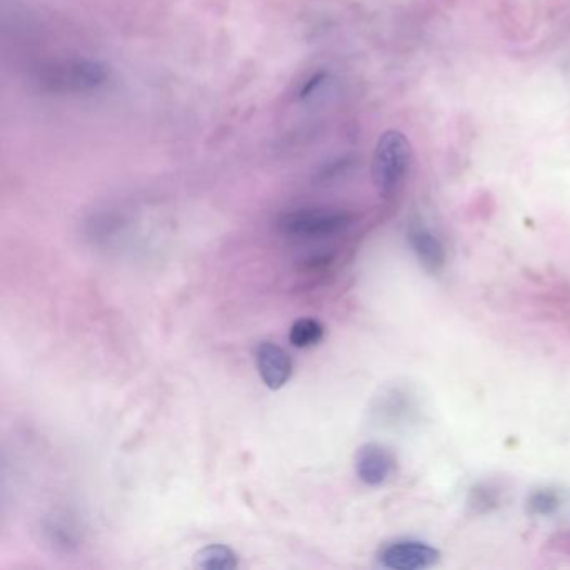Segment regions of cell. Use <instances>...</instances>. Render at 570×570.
<instances>
[{"label":"cell","mask_w":570,"mask_h":570,"mask_svg":"<svg viewBox=\"0 0 570 570\" xmlns=\"http://www.w3.org/2000/svg\"><path fill=\"white\" fill-rule=\"evenodd\" d=\"M412 163V146L400 131H386L373 152V183L383 198H391L404 185Z\"/></svg>","instance_id":"1"},{"label":"cell","mask_w":570,"mask_h":570,"mask_svg":"<svg viewBox=\"0 0 570 570\" xmlns=\"http://www.w3.org/2000/svg\"><path fill=\"white\" fill-rule=\"evenodd\" d=\"M351 221L354 218L347 211L333 210V208H300L282 214L278 230L288 238H332L348 230Z\"/></svg>","instance_id":"2"},{"label":"cell","mask_w":570,"mask_h":570,"mask_svg":"<svg viewBox=\"0 0 570 570\" xmlns=\"http://www.w3.org/2000/svg\"><path fill=\"white\" fill-rule=\"evenodd\" d=\"M441 553L420 541H395L379 554V562L392 570H425L437 566Z\"/></svg>","instance_id":"3"},{"label":"cell","mask_w":570,"mask_h":570,"mask_svg":"<svg viewBox=\"0 0 570 570\" xmlns=\"http://www.w3.org/2000/svg\"><path fill=\"white\" fill-rule=\"evenodd\" d=\"M395 470V457L380 444H367L355 455V472L363 484L379 487L391 479Z\"/></svg>","instance_id":"4"},{"label":"cell","mask_w":570,"mask_h":570,"mask_svg":"<svg viewBox=\"0 0 570 570\" xmlns=\"http://www.w3.org/2000/svg\"><path fill=\"white\" fill-rule=\"evenodd\" d=\"M257 369L270 391H282L293 376V360L282 347L263 342L257 348Z\"/></svg>","instance_id":"5"},{"label":"cell","mask_w":570,"mask_h":570,"mask_svg":"<svg viewBox=\"0 0 570 570\" xmlns=\"http://www.w3.org/2000/svg\"><path fill=\"white\" fill-rule=\"evenodd\" d=\"M408 245L416 253L417 260L420 261L425 270L432 273H438L447 263V251L444 243L430 232L429 227L413 224L408 230Z\"/></svg>","instance_id":"6"},{"label":"cell","mask_w":570,"mask_h":570,"mask_svg":"<svg viewBox=\"0 0 570 570\" xmlns=\"http://www.w3.org/2000/svg\"><path fill=\"white\" fill-rule=\"evenodd\" d=\"M195 567L205 570H235L239 567V559L232 547L211 544L195 554Z\"/></svg>","instance_id":"7"},{"label":"cell","mask_w":570,"mask_h":570,"mask_svg":"<svg viewBox=\"0 0 570 570\" xmlns=\"http://www.w3.org/2000/svg\"><path fill=\"white\" fill-rule=\"evenodd\" d=\"M323 338H325V326L314 318L296 320L288 333L289 344L295 348H300V350L317 347V345L322 344Z\"/></svg>","instance_id":"8"},{"label":"cell","mask_w":570,"mask_h":570,"mask_svg":"<svg viewBox=\"0 0 570 570\" xmlns=\"http://www.w3.org/2000/svg\"><path fill=\"white\" fill-rule=\"evenodd\" d=\"M560 504H562V498L557 494L556 491H550V488H541V491L534 492L529 498V510L534 516L547 517L550 513L557 512Z\"/></svg>","instance_id":"9"},{"label":"cell","mask_w":570,"mask_h":570,"mask_svg":"<svg viewBox=\"0 0 570 570\" xmlns=\"http://www.w3.org/2000/svg\"><path fill=\"white\" fill-rule=\"evenodd\" d=\"M497 488L492 485H481L472 491V500L470 506L476 510V512H491L494 507L498 506V494Z\"/></svg>","instance_id":"10"}]
</instances>
